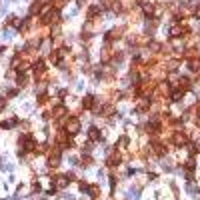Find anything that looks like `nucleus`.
Wrapping results in <instances>:
<instances>
[{"label":"nucleus","instance_id":"13","mask_svg":"<svg viewBox=\"0 0 200 200\" xmlns=\"http://www.w3.org/2000/svg\"><path fill=\"white\" fill-rule=\"evenodd\" d=\"M144 12L150 14V12H152V6H150V4H144Z\"/></svg>","mask_w":200,"mask_h":200},{"label":"nucleus","instance_id":"4","mask_svg":"<svg viewBox=\"0 0 200 200\" xmlns=\"http://www.w3.org/2000/svg\"><path fill=\"white\" fill-rule=\"evenodd\" d=\"M182 32H184V30H182L180 26H172V28H170V34H172V36H180Z\"/></svg>","mask_w":200,"mask_h":200},{"label":"nucleus","instance_id":"8","mask_svg":"<svg viewBox=\"0 0 200 200\" xmlns=\"http://www.w3.org/2000/svg\"><path fill=\"white\" fill-rule=\"evenodd\" d=\"M90 136H92L94 140H96V138H100V134H98V130H96V128H90Z\"/></svg>","mask_w":200,"mask_h":200},{"label":"nucleus","instance_id":"7","mask_svg":"<svg viewBox=\"0 0 200 200\" xmlns=\"http://www.w3.org/2000/svg\"><path fill=\"white\" fill-rule=\"evenodd\" d=\"M92 100H94L92 96H86V98H84V106H86V108H90V106H92Z\"/></svg>","mask_w":200,"mask_h":200},{"label":"nucleus","instance_id":"14","mask_svg":"<svg viewBox=\"0 0 200 200\" xmlns=\"http://www.w3.org/2000/svg\"><path fill=\"white\" fill-rule=\"evenodd\" d=\"M128 144V138H122V140H118V146H126Z\"/></svg>","mask_w":200,"mask_h":200},{"label":"nucleus","instance_id":"5","mask_svg":"<svg viewBox=\"0 0 200 200\" xmlns=\"http://www.w3.org/2000/svg\"><path fill=\"white\" fill-rule=\"evenodd\" d=\"M180 86H182V90H190V82H188L186 78L180 80Z\"/></svg>","mask_w":200,"mask_h":200},{"label":"nucleus","instance_id":"6","mask_svg":"<svg viewBox=\"0 0 200 200\" xmlns=\"http://www.w3.org/2000/svg\"><path fill=\"white\" fill-rule=\"evenodd\" d=\"M16 124V120H6V122H2V128H12Z\"/></svg>","mask_w":200,"mask_h":200},{"label":"nucleus","instance_id":"3","mask_svg":"<svg viewBox=\"0 0 200 200\" xmlns=\"http://www.w3.org/2000/svg\"><path fill=\"white\" fill-rule=\"evenodd\" d=\"M188 66H190V70H198V68H200V60H198V58L190 60V62H188Z\"/></svg>","mask_w":200,"mask_h":200},{"label":"nucleus","instance_id":"12","mask_svg":"<svg viewBox=\"0 0 200 200\" xmlns=\"http://www.w3.org/2000/svg\"><path fill=\"white\" fill-rule=\"evenodd\" d=\"M12 34H14L12 30H6V32H4V38H6V40H10V38H12Z\"/></svg>","mask_w":200,"mask_h":200},{"label":"nucleus","instance_id":"10","mask_svg":"<svg viewBox=\"0 0 200 200\" xmlns=\"http://www.w3.org/2000/svg\"><path fill=\"white\" fill-rule=\"evenodd\" d=\"M180 98H182V92H174V94H172V100H174V102H178Z\"/></svg>","mask_w":200,"mask_h":200},{"label":"nucleus","instance_id":"2","mask_svg":"<svg viewBox=\"0 0 200 200\" xmlns=\"http://www.w3.org/2000/svg\"><path fill=\"white\" fill-rule=\"evenodd\" d=\"M172 142H174V144H178V146H180V144H184V142H186V136H184V134H180V132H178V134H174V138H172Z\"/></svg>","mask_w":200,"mask_h":200},{"label":"nucleus","instance_id":"1","mask_svg":"<svg viewBox=\"0 0 200 200\" xmlns=\"http://www.w3.org/2000/svg\"><path fill=\"white\" fill-rule=\"evenodd\" d=\"M78 130H80V122L78 120H72V122L68 124V132H70V134H78Z\"/></svg>","mask_w":200,"mask_h":200},{"label":"nucleus","instance_id":"15","mask_svg":"<svg viewBox=\"0 0 200 200\" xmlns=\"http://www.w3.org/2000/svg\"><path fill=\"white\" fill-rule=\"evenodd\" d=\"M194 14H196V18H200V8H196V12H194Z\"/></svg>","mask_w":200,"mask_h":200},{"label":"nucleus","instance_id":"11","mask_svg":"<svg viewBox=\"0 0 200 200\" xmlns=\"http://www.w3.org/2000/svg\"><path fill=\"white\" fill-rule=\"evenodd\" d=\"M138 194H140V190H130V198H138Z\"/></svg>","mask_w":200,"mask_h":200},{"label":"nucleus","instance_id":"9","mask_svg":"<svg viewBox=\"0 0 200 200\" xmlns=\"http://www.w3.org/2000/svg\"><path fill=\"white\" fill-rule=\"evenodd\" d=\"M66 184H68V178H66V176L58 178V186H66Z\"/></svg>","mask_w":200,"mask_h":200}]
</instances>
